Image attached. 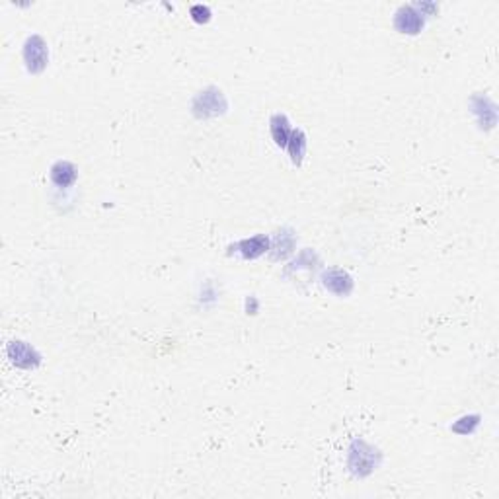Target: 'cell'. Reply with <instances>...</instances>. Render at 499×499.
I'll list each match as a JSON object with an SVG mask.
<instances>
[{"label":"cell","instance_id":"obj_1","mask_svg":"<svg viewBox=\"0 0 499 499\" xmlns=\"http://www.w3.org/2000/svg\"><path fill=\"white\" fill-rule=\"evenodd\" d=\"M49 49L41 36H30L23 43V63L31 75H39L47 67Z\"/></svg>","mask_w":499,"mask_h":499},{"label":"cell","instance_id":"obj_2","mask_svg":"<svg viewBox=\"0 0 499 499\" xmlns=\"http://www.w3.org/2000/svg\"><path fill=\"white\" fill-rule=\"evenodd\" d=\"M225 109H227V100L217 88H207L199 92L193 100V114L197 117H215L222 114Z\"/></svg>","mask_w":499,"mask_h":499},{"label":"cell","instance_id":"obj_3","mask_svg":"<svg viewBox=\"0 0 499 499\" xmlns=\"http://www.w3.org/2000/svg\"><path fill=\"white\" fill-rule=\"evenodd\" d=\"M424 23L425 16L414 4L400 6L394 14V28L400 33H406V36H417L419 31L424 30Z\"/></svg>","mask_w":499,"mask_h":499},{"label":"cell","instance_id":"obj_4","mask_svg":"<svg viewBox=\"0 0 499 499\" xmlns=\"http://www.w3.org/2000/svg\"><path fill=\"white\" fill-rule=\"evenodd\" d=\"M6 355L20 369H36L41 363V355L26 341H10L6 348Z\"/></svg>","mask_w":499,"mask_h":499},{"label":"cell","instance_id":"obj_5","mask_svg":"<svg viewBox=\"0 0 499 499\" xmlns=\"http://www.w3.org/2000/svg\"><path fill=\"white\" fill-rule=\"evenodd\" d=\"M367 458H375V451L365 441H355L349 449V468L359 476H365L372 472V462H367Z\"/></svg>","mask_w":499,"mask_h":499},{"label":"cell","instance_id":"obj_6","mask_svg":"<svg viewBox=\"0 0 499 499\" xmlns=\"http://www.w3.org/2000/svg\"><path fill=\"white\" fill-rule=\"evenodd\" d=\"M322 283H324V287L330 293H336V295L340 296L349 295L351 289H353V279L343 269H330V272H326L322 275Z\"/></svg>","mask_w":499,"mask_h":499},{"label":"cell","instance_id":"obj_7","mask_svg":"<svg viewBox=\"0 0 499 499\" xmlns=\"http://www.w3.org/2000/svg\"><path fill=\"white\" fill-rule=\"evenodd\" d=\"M76 178H78L76 168L70 162H67V160H59V162H55L53 166H51V182L57 188H70L76 182Z\"/></svg>","mask_w":499,"mask_h":499},{"label":"cell","instance_id":"obj_8","mask_svg":"<svg viewBox=\"0 0 499 499\" xmlns=\"http://www.w3.org/2000/svg\"><path fill=\"white\" fill-rule=\"evenodd\" d=\"M236 248L246 259H256V257H259L269 249V238L264 235L252 236V238H246L242 242L236 244Z\"/></svg>","mask_w":499,"mask_h":499},{"label":"cell","instance_id":"obj_9","mask_svg":"<svg viewBox=\"0 0 499 499\" xmlns=\"http://www.w3.org/2000/svg\"><path fill=\"white\" fill-rule=\"evenodd\" d=\"M269 131H272V136H273V141H275V144L281 146V149H287L289 139H291V133H293L287 115L285 114L273 115L272 122H269Z\"/></svg>","mask_w":499,"mask_h":499},{"label":"cell","instance_id":"obj_10","mask_svg":"<svg viewBox=\"0 0 499 499\" xmlns=\"http://www.w3.org/2000/svg\"><path fill=\"white\" fill-rule=\"evenodd\" d=\"M287 151L291 160H293V164L299 166V164L303 162L304 154H306V136H304V133L301 129H293L291 139H289L287 143Z\"/></svg>","mask_w":499,"mask_h":499},{"label":"cell","instance_id":"obj_11","mask_svg":"<svg viewBox=\"0 0 499 499\" xmlns=\"http://www.w3.org/2000/svg\"><path fill=\"white\" fill-rule=\"evenodd\" d=\"M189 16H191L193 22L207 23L211 20V10H209V6H203V4H195V6L189 8Z\"/></svg>","mask_w":499,"mask_h":499}]
</instances>
